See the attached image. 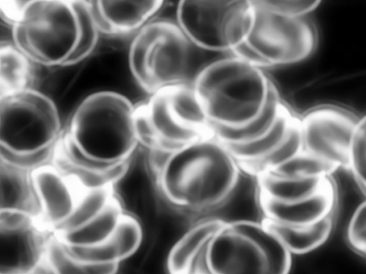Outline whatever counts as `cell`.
I'll use <instances>...</instances> for the list:
<instances>
[{
	"instance_id": "6da1fadb",
	"label": "cell",
	"mask_w": 366,
	"mask_h": 274,
	"mask_svg": "<svg viewBox=\"0 0 366 274\" xmlns=\"http://www.w3.org/2000/svg\"><path fill=\"white\" fill-rule=\"evenodd\" d=\"M240 171L227 148L211 136L169 151L154 176L159 191L169 203L202 210L230 197Z\"/></svg>"
},
{
	"instance_id": "7a4b0ae2",
	"label": "cell",
	"mask_w": 366,
	"mask_h": 274,
	"mask_svg": "<svg viewBox=\"0 0 366 274\" xmlns=\"http://www.w3.org/2000/svg\"><path fill=\"white\" fill-rule=\"evenodd\" d=\"M192 86L212 125L227 128L258 118L275 88L264 69L233 55L205 64Z\"/></svg>"
},
{
	"instance_id": "3957f363",
	"label": "cell",
	"mask_w": 366,
	"mask_h": 274,
	"mask_svg": "<svg viewBox=\"0 0 366 274\" xmlns=\"http://www.w3.org/2000/svg\"><path fill=\"white\" fill-rule=\"evenodd\" d=\"M134 105L114 91H98L77 106L63 135L84 155L107 165L131 160L139 145Z\"/></svg>"
},
{
	"instance_id": "277c9868",
	"label": "cell",
	"mask_w": 366,
	"mask_h": 274,
	"mask_svg": "<svg viewBox=\"0 0 366 274\" xmlns=\"http://www.w3.org/2000/svg\"><path fill=\"white\" fill-rule=\"evenodd\" d=\"M197 48L176 21H151L133 39L129 51L131 73L149 95L171 86L192 83L203 66Z\"/></svg>"
},
{
	"instance_id": "5b68a950",
	"label": "cell",
	"mask_w": 366,
	"mask_h": 274,
	"mask_svg": "<svg viewBox=\"0 0 366 274\" xmlns=\"http://www.w3.org/2000/svg\"><path fill=\"white\" fill-rule=\"evenodd\" d=\"M139 144L147 150L174 151L212 135L192 83L162 88L134 105Z\"/></svg>"
},
{
	"instance_id": "8992f818",
	"label": "cell",
	"mask_w": 366,
	"mask_h": 274,
	"mask_svg": "<svg viewBox=\"0 0 366 274\" xmlns=\"http://www.w3.org/2000/svg\"><path fill=\"white\" fill-rule=\"evenodd\" d=\"M292 254L262 221L226 222L209 243V274H289Z\"/></svg>"
},
{
	"instance_id": "52a82bcc",
	"label": "cell",
	"mask_w": 366,
	"mask_h": 274,
	"mask_svg": "<svg viewBox=\"0 0 366 274\" xmlns=\"http://www.w3.org/2000/svg\"><path fill=\"white\" fill-rule=\"evenodd\" d=\"M11 28L16 47L31 62L46 66H64L79 39L71 0L27 1Z\"/></svg>"
},
{
	"instance_id": "ba28073f",
	"label": "cell",
	"mask_w": 366,
	"mask_h": 274,
	"mask_svg": "<svg viewBox=\"0 0 366 274\" xmlns=\"http://www.w3.org/2000/svg\"><path fill=\"white\" fill-rule=\"evenodd\" d=\"M254 15L253 0H184L175 21L201 51L231 53L248 38Z\"/></svg>"
},
{
	"instance_id": "9c48e42d",
	"label": "cell",
	"mask_w": 366,
	"mask_h": 274,
	"mask_svg": "<svg viewBox=\"0 0 366 274\" xmlns=\"http://www.w3.org/2000/svg\"><path fill=\"white\" fill-rule=\"evenodd\" d=\"M57 108L27 88L0 96V148L17 153L54 149L63 134Z\"/></svg>"
},
{
	"instance_id": "30bf717a",
	"label": "cell",
	"mask_w": 366,
	"mask_h": 274,
	"mask_svg": "<svg viewBox=\"0 0 366 274\" xmlns=\"http://www.w3.org/2000/svg\"><path fill=\"white\" fill-rule=\"evenodd\" d=\"M254 21L245 44L259 59L262 68L295 64L315 51L317 37L305 16L274 12L253 0Z\"/></svg>"
},
{
	"instance_id": "8fae6325",
	"label": "cell",
	"mask_w": 366,
	"mask_h": 274,
	"mask_svg": "<svg viewBox=\"0 0 366 274\" xmlns=\"http://www.w3.org/2000/svg\"><path fill=\"white\" fill-rule=\"evenodd\" d=\"M255 177L258 197L279 203L292 224L310 225L335 213L338 195L332 176L287 177L268 171Z\"/></svg>"
},
{
	"instance_id": "7c38bea8",
	"label": "cell",
	"mask_w": 366,
	"mask_h": 274,
	"mask_svg": "<svg viewBox=\"0 0 366 274\" xmlns=\"http://www.w3.org/2000/svg\"><path fill=\"white\" fill-rule=\"evenodd\" d=\"M358 118L348 110L322 105L300 118L302 150L335 171L348 170L350 146Z\"/></svg>"
},
{
	"instance_id": "4fadbf2b",
	"label": "cell",
	"mask_w": 366,
	"mask_h": 274,
	"mask_svg": "<svg viewBox=\"0 0 366 274\" xmlns=\"http://www.w3.org/2000/svg\"><path fill=\"white\" fill-rule=\"evenodd\" d=\"M37 207V222L56 233L71 215L81 193L73 181L52 163L30 173Z\"/></svg>"
},
{
	"instance_id": "5bb4252c",
	"label": "cell",
	"mask_w": 366,
	"mask_h": 274,
	"mask_svg": "<svg viewBox=\"0 0 366 274\" xmlns=\"http://www.w3.org/2000/svg\"><path fill=\"white\" fill-rule=\"evenodd\" d=\"M47 233L39 223L0 229V274H36L44 264Z\"/></svg>"
},
{
	"instance_id": "9a60e30c",
	"label": "cell",
	"mask_w": 366,
	"mask_h": 274,
	"mask_svg": "<svg viewBox=\"0 0 366 274\" xmlns=\"http://www.w3.org/2000/svg\"><path fill=\"white\" fill-rule=\"evenodd\" d=\"M226 221L218 218L203 219L189 228L169 250L168 274H209L205 253L207 245Z\"/></svg>"
},
{
	"instance_id": "2e32d148",
	"label": "cell",
	"mask_w": 366,
	"mask_h": 274,
	"mask_svg": "<svg viewBox=\"0 0 366 274\" xmlns=\"http://www.w3.org/2000/svg\"><path fill=\"white\" fill-rule=\"evenodd\" d=\"M164 1H90L99 32L107 35L127 34L142 29L162 9Z\"/></svg>"
},
{
	"instance_id": "e0dca14e",
	"label": "cell",
	"mask_w": 366,
	"mask_h": 274,
	"mask_svg": "<svg viewBox=\"0 0 366 274\" xmlns=\"http://www.w3.org/2000/svg\"><path fill=\"white\" fill-rule=\"evenodd\" d=\"M300 123V118L285 106L275 125L263 136L247 143L224 146L238 163L241 171L255 176L262 163L281 146Z\"/></svg>"
},
{
	"instance_id": "ac0fdd59",
	"label": "cell",
	"mask_w": 366,
	"mask_h": 274,
	"mask_svg": "<svg viewBox=\"0 0 366 274\" xmlns=\"http://www.w3.org/2000/svg\"><path fill=\"white\" fill-rule=\"evenodd\" d=\"M125 210L117 198L98 216L72 230L54 233L68 247H86L109 240Z\"/></svg>"
},
{
	"instance_id": "d6986e66",
	"label": "cell",
	"mask_w": 366,
	"mask_h": 274,
	"mask_svg": "<svg viewBox=\"0 0 366 274\" xmlns=\"http://www.w3.org/2000/svg\"><path fill=\"white\" fill-rule=\"evenodd\" d=\"M334 218L332 216L305 226L286 225L264 218L261 221L282 240L292 254L302 255L317 249L327 240Z\"/></svg>"
},
{
	"instance_id": "ffe728a7",
	"label": "cell",
	"mask_w": 366,
	"mask_h": 274,
	"mask_svg": "<svg viewBox=\"0 0 366 274\" xmlns=\"http://www.w3.org/2000/svg\"><path fill=\"white\" fill-rule=\"evenodd\" d=\"M0 210L23 211L37 218L29 173L1 163Z\"/></svg>"
},
{
	"instance_id": "44dd1931",
	"label": "cell",
	"mask_w": 366,
	"mask_h": 274,
	"mask_svg": "<svg viewBox=\"0 0 366 274\" xmlns=\"http://www.w3.org/2000/svg\"><path fill=\"white\" fill-rule=\"evenodd\" d=\"M285 106L280 100L275 87L268 105L254 121L240 128H227L212 125L213 136L224 145H237L254 141L273 128Z\"/></svg>"
},
{
	"instance_id": "7402d4cb",
	"label": "cell",
	"mask_w": 366,
	"mask_h": 274,
	"mask_svg": "<svg viewBox=\"0 0 366 274\" xmlns=\"http://www.w3.org/2000/svg\"><path fill=\"white\" fill-rule=\"evenodd\" d=\"M52 274H117L120 265H93L71 255L66 245L54 233L47 240L44 264Z\"/></svg>"
},
{
	"instance_id": "603a6c76",
	"label": "cell",
	"mask_w": 366,
	"mask_h": 274,
	"mask_svg": "<svg viewBox=\"0 0 366 274\" xmlns=\"http://www.w3.org/2000/svg\"><path fill=\"white\" fill-rule=\"evenodd\" d=\"M31 62L14 44L0 46V96L30 88Z\"/></svg>"
},
{
	"instance_id": "cb8c5ba5",
	"label": "cell",
	"mask_w": 366,
	"mask_h": 274,
	"mask_svg": "<svg viewBox=\"0 0 366 274\" xmlns=\"http://www.w3.org/2000/svg\"><path fill=\"white\" fill-rule=\"evenodd\" d=\"M115 198L114 187L81 192L71 215L56 233L84 225L102 213Z\"/></svg>"
},
{
	"instance_id": "d4e9b609",
	"label": "cell",
	"mask_w": 366,
	"mask_h": 274,
	"mask_svg": "<svg viewBox=\"0 0 366 274\" xmlns=\"http://www.w3.org/2000/svg\"><path fill=\"white\" fill-rule=\"evenodd\" d=\"M79 24L78 45L65 66L78 64L88 57L96 47L99 29L96 24L90 1L71 0Z\"/></svg>"
},
{
	"instance_id": "484cf974",
	"label": "cell",
	"mask_w": 366,
	"mask_h": 274,
	"mask_svg": "<svg viewBox=\"0 0 366 274\" xmlns=\"http://www.w3.org/2000/svg\"><path fill=\"white\" fill-rule=\"evenodd\" d=\"M110 238L123 262L141 248L144 240L142 225L136 215L125 212Z\"/></svg>"
},
{
	"instance_id": "4316f807",
	"label": "cell",
	"mask_w": 366,
	"mask_h": 274,
	"mask_svg": "<svg viewBox=\"0 0 366 274\" xmlns=\"http://www.w3.org/2000/svg\"><path fill=\"white\" fill-rule=\"evenodd\" d=\"M366 194V115L358 120L350 151L348 170Z\"/></svg>"
},
{
	"instance_id": "83f0119b",
	"label": "cell",
	"mask_w": 366,
	"mask_h": 274,
	"mask_svg": "<svg viewBox=\"0 0 366 274\" xmlns=\"http://www.w3.org/2000/svg\"><path fill=\"white\" fill-rule=\"evenodd\" d=\"M76 259L88 264L109 265L122 263L117 249L111 238L107 241L86 247H68Z\"/></svg>"
},
{
	"instance_id": "f1b7e54d",
	"label": "cell",
	"mask_w": 366,
	"mask_h": 274,
	"mask_svg": "<svg viewBox=\"0 0 366 274\" xmlns=\"http://www.w3.org/2000/svg\"><path fill=\"white\" fill-rule=\"evenodd\" d=\"M346 240L350 249L366 260V199L357 206L349 220Z\"/></svg>"
},
{
	"instance_id": "f546056e",
	"label": "cell",
	"mask_w": 366,
	"mask_h": 274,
	"mask_svg": "<svg viewBox=\"0 0 366 274\" xmlns=\"http://www.w3.org/2000/svg\"><path fill=\"white\" fill-rule=\"evenodd\" d=\"M263 7L274 12L288 16H305L315 11L320 4V1L295 0H257Z\"/></svg>"
},
{
	"instance_id": "4dcf8cb0",
	"label": "cell",
	"mask_w": 366,
	"mask_h": 274,
	"mask_svg": "<svg viewBox=\"0 0 366 274\" xmlns=\"http://www.w3.org/2000/svg\"><path fill=\"white\" fill-rule=\"evenodd\" d=\"M27 1L2 0L0 15L2 20L11 27L21 17Z\"/></svg>"
},
{
	"instance_id": "1f68e13d",
	"label": "cell",
	"mask_w": 366,
	"mask_h": 274,
	"mask_svg": "<svg viewBox=\"0 0 366 274\" xmlns=\"http://www.w3.org/2000/svg\"><path fill=\"white\" fill-rule=\"evenodd\" d=\"M36 274H52V273L44 265L43 267Z\"/></svg>"
}]
</instances>
